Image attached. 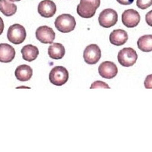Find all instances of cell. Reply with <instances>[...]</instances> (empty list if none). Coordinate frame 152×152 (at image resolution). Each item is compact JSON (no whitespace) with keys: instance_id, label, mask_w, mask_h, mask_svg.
<instances>
[{"instance_id":"cell-23","label":"cell","mask_w":152,"mask_h":152,"mask_svg":"<svg viewBox=\"0 0 152 152\" xmlns=\"http://www.w3.org/2000/svg\"><path fill=\"white\" fill-rule=\"evenodd\" d=\"M119 4L123 5H129L133 3L134 0H116Z\"/></svg>"},{"instance_id":"cell-1","label":"cell","mask_w":152,"mask_h":152,"mask_svg":"<svg viewBox=\"0 0 152 152\" xmlns=\"http://www.w3.org/2000/svg\"><path fill=\"white\" fill-rule=\"evenodd\" d=\"M100 5V0H80L77 6V13L83 18H91L94 16Z\"/></svg>"},{"instance_id":"cell-11","label":"cell","mask_w":152,"mask_h":152,"mask_svg":"<svg viewBox=\"0 0 152 152\" xmlns=\"http://www.w3.org/2000/svg\"><path fill=\"white\" fill-rule=\"evenodd\" d=\"M38 13L40 16L46 18H51L56 12V5L51 0H43L39 3L37 7Z\"/></svg>"},{"instance_id":"cell-13","label":"cell","mask_w":152,"mask_h":152,"mask_svg":"<svg viewBox=\"0 0 152 152\" xmlns=\"http://www.w3.org/2000/svg\"><path fill=\"white\" fill-rule=\"evenodd\" d=\"M129 39L128 34L122 29L114 30L110 35V41L113 45L122 46L127 42Z\"/></svg>"},{"instance_id":"cell-17","label":"cell","mask_w":152,"mask_h":152,"mask_svg":"<svg viewBox=\"0 0 152 152\" xmlns=\"http://www.w3.org/2000/svg\"><path fill=\"white\" fill-rule=\"evenodd\" d=\"M0 12L5 16L10 17L17 12V5L10 0H0Z\"/></svg>"},{"instance_id":"cell-3","label":"cell","mask_w":152,"mask_h":152,"mask_svg":"<svg viewBox=\"0 0 152 152\" xmlns=\"http://www.w3.org/2000/svg\"><path fill=\"white\" fill-rule=\"evenodd\" d=\"M26 30L19 24H12L8 29L7 38L9 42L14 44H21L26 39Z\"/></svg>"},{"instance_id":"cell-14","label":"cell","mask_w":152,"mask_h":152,"mask_svg":"<svg viewBox=\"0 0 152 152\" xmlns=\"http://www.w3.org/2000/svg\"><path fill=\"white\" fill-rule=\"evenodd\" d=\"M15 75L18 80L21 81H28L33 75V70L28 65H21L15 69Z\"/></svg>"},{"instance_id":"cell-8","label":"cell","mask_w":152,"mask_h":152,"mask_svg":"<svg viewBox=\"0 0 152 152\" xmlns=\"http://www.w3.org/2000/svg\"><path fill=\"white\" fill-rule=\"evenodd\" d=\"M35 35H36L37 39L40 43H45V44L53 43L56 37V34L53 30L47 25L39 27L37 29Z\"/></svg>"},{"instance_id":"cell-12","label":"cell","mask_w":152,"mask_h":152,"mask_svg":"<svg viewBox=\"0 0 152 152\" xmlns=\"http://www.w3.org/2000/svg\"><path fill=\"white\" fill-rule=\"evenodd\" d=\"M15 50L8 43H0V62L4 63L11 62L15 59Z\"/></svg>"},{"instance_id":"cell-6","label":"cell","mask_w":152,"mask_h":152,"mask_svg":"<svg viewBox=\"0 0 152 152\" xmlns=\"http://www.w3.org/2000/svg\"><path fill=\"white\" fill-rule=\"evenodd\" d=\"M99 24L103 28H110L118 21L117 12L112 9H107L100 12L98 17Z\"/></svg>"},{"instance_id":"cell-2","label":"cell","mask_w":152,"mask_h":152,"mask_svg":"<svg viewBox=\"0 0 152 152\" xmlns=\"http://www.w3.org/2000/svg\"><path fill=\"white\" fill-rule=\"evenodd\" d=\"M55 27L62 33H69L74 31L76 26L75 18L69 14H62L59 15L56 19Z\"/></svg>"},{"instance_id":"cell-9","label":"cell","mask_w":152,"mask_h":152,"mask_svg":"<svg viewBox=\"0 0 152 152\" xmlns=\"http://www.w3.org/2000/svg\"><path fill=\"white\" fill-rule=\"evenodd\" d=\"M98 72L102 78L106 79H112L115 78L117 75V66L114 62L110 61H105L99 66Z\"/></svg>"},{"instance_id":"cell-16","label":"cell","mask_w":152,"mask_h":152,"mask_svg":"<svg viewBox=\"0 0 152 152\" xmlns=\"http://www.w3.org/2000/svg\"><path fill=\"white\" fill-rule=\"evenodd\" d=\"M66 53L64 46L59 43H53L49 47L48 55L53 59H61Z\"/></svg>"},{"instance_id":"cell-7","label":"cell","mask_w":152,"mask_h":152,"mask_svg":"<svg viewBox=\"0 0 152 152\" xmlns=\"http://www.w3.org/2000/svg\"><path fill=\"white\" fill-rule=\"evenodd\" d=\"M84 59L89 65H94L101 58V50L97 44H90L85 48L83 53Z\"/></svg>"},{"instance_id":"cell-24","label":"cell","mask_w":152,"mask_h":152,"mask_svg":"<svg viewBox=\"0 0 152 152\" xmlns=\"http://www.w3.org/2000/svg\"><path fill=\"white\" fill-rule=\"evenodd\" d=\"M4 22H3V20L1 17H0V35L2 34L3 33V31H4Z\"/></svg>"},{"instance_id":"cell-4","label":"cell","mask_w":152,"mask_h":152,"mask_svg":"<svg viewBox=\"0 0 152 152\" xmlns=\"http://www.w3.org/2000/svg\"><path fill=\"white\" fill-rule=\"evenodd\" d=\"M69 72L65 67L56 66L52 69L49 75L50 81L56 86H62L69 80Z\"/></svg>"},{"instance_id":"cell-18","label":"cell","mask_w":152,"mask_h":152,"mask_svg":"<svg viewBox=\"0 0 152 152\" xmlns=\"http://www.w3.org/2000/svg\"><path fill=\"white\" fill-rule=\"evenodd\" d=\"M138 49L143 52H151L152 51V35L148 34L139 37L137 41Z\"/></svg>"},{"instance_id":"cell-25","label":"cell","mask_w":152,"mask_h":152,"mask_svg":"<svg viewBox=\"0 0 152 152\" xmlns=\"http://www.w3.org/2000/svg\"><path fill=\"white\" fill-rule=\"evenodd\" d=\"M11 2H19V1H21V0H10Z\"/></svg>"},{"instance_id":"cell-15","label":"cell","mask_w":152,"mask_h":152,"mask_svg":"<svg viewBox=\"0 0 152 152\" xmlns=\"http://www.w3.org/2000/svg\"><path fill=\"white\" fill-rule=\"evenodd\" d=\"M21 52L22 54L23 59L28 61V62L34 61L39 55V50L37 47L31 45V44H28V45L23 47Z\"/></svg>"},{"instance_id":"cell-5","label":"cell","mask_w":152,"mask_h":152,"mask_svg":"<svg viewBox=\"0 0 152 152\" xmlns=\"http://www.w3.org/2000/svg\"><path fill=\"white\" fill-rule=\"evenodd\" d=\"M118 62L123 67H131L136 62L138 55L135 50L130 47H126L119 50L117 56Z\"/></svg>"},{"instance_id":"cell-21","label":"cell","mask_w":152,"mask_h":152,"mask_svg":"<svg viewBox=\"0 0 152 152\" xmlns=\"http://www.w3.org/2000/svg\"><path fill=\"white\" fill-rule=\"evenodd\" d=\"M144 85H145V88L147 89H151L152 88V74L149 75L146 77L145 80V82H144Z\"/></svg>"},{"instance_id":"cell-19","label":"cell","mask_w":152,"mask_h":152,"mask_svg":"<svg viewBox=\"0 0 152 152\" xmlns=\"http://www.w3.org/2000/svg\"><path fill=\"white\" fill-rule=\"evenodd\" d=\"M137 7L140 9H148L152 5V0H137L136 1Z\"/></svg>"},{"instance_id":"cell-22","label":"cell","mask_w":152,"mask_h":152,"mask_svg":"<svg viewBox=\"0 0 152 152\" xmlns=\"http://www.w3.org/2000/svg\"><path fill=\"white\" fill-rule=\"evenodd\" d=\"M145 21L149 26L152 27V10L148 12L145 15Z\"/></svg>"},{"instance_id":"cell-10","label":"cell","mask_w":152,"mask_h":152,"mask_svg":"<svg viewBox=\"0 0 152 152\" xmlns=\"http://www.w3.org/2000/svg\"><path fill=\"white\" fill-rule=\"evenodd\" d=\"M140 15L134 9H127L122 15V21L125 26L129 28L136 27L140 22Z\"/></svg>"},{"instance_id":"cell-20","label":"cell","mask_w":152,"mask_h":152,"mask_svg":"<svg viewBox=\"0 0 152 152\" xmlns=\"http://www.w3.org/2000/svg\"><path fill=\"white\" fill-rule=\"evenodd\" d=\"M96 88H107V89H110L109 85L107 83L104 82L102 81H96L94 83H92L91 86V89H96Z\"/></svg>"}]
</instances>
